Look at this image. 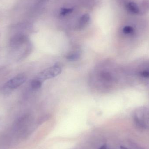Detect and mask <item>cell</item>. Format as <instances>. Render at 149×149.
I'll return each instance as SVG.
<instances>
[{"label":"cell","instance_id":"cell-9","mask_svg":"<svg viewBox=\"0 0 149 149\" xmlns=\"http://www.w3.org/2000/svg\"><path fill=\"white\" fill-rule=\"evenodd\" d=\"M99 149H107V148L106 145H103V146H102Z\"/></svg>","mask_w":149,"mask_h":149},{"label":"cell","instance_id":"cell-5","mask_svg":"<svg viewBox=\"0 0 149 149\" xmlns=\"http://www.w3.org/2000/svg\"><path fill=\"white\" fill-rule=\"evenodd\" d=\"M80 56V53L78 51L73 52L67 56V58L70 60H75Z\"/></svg>","mask_w":149,"mask_h":149},{"label":"cell","instance_id":"cell-10","mask_svg":"<svg viewBox=\"0 0 149 149\" xmlns=\"http://www.w3.org/2000/svg\"><path fill=\"white\" fill-rule=\"evenodd\" d=\"M121 149H127L126 148H124L123 147H121Z\"/></svg>","mask_w":149,"mask_h":149},{"label":"cell","instance_id":"cell-6","mask_svg":"<svg viewBox=\"0 0 149 149\" xmlns=\"http://www.w3.org/2000/svg\"><path fill=\"white\" fill-rule=\"evenodd\" d=\"M42 82L38 79H34L32 81L31 86L33 89H37L40 88L42 86Z\"/></svg>","mask_w":149,"mask_h":149},{"label":"cell","instance_id":"cell-4","mask_svg":"<svg viewBox=\"0 0 149 149\" xmlns=\"http://www.w3.org/2000/svg\"><path fill=\"white\" fill-rule=\"evenodd\" d=\"M127 8L129 11L134 14H138L139 12L138 6L135 3L130 2L127 4Z\"/></svg>","mask_w":149,"mask_h":149},{"label":"cell","instance_id":"cell-2","mask_svg":"<svg viewBox=\"0 0 149 149\" xmlns=\"http://www.w3.org/2000/svg\"><path fill=\"white\" fill-rule=\"evenodd\" d=\"M26 79V77L24 75L22 74L17 75L8 81L4 85V87L8 89H16L22 85Z\"/></svg>","mask_w":149,"mask_h":149},{"label":"cell","instance_id":"cell-3","mask_svg":"<svg viewBox=\"0 0 149 149\" xmlns=\"http://www.w3.org/2000/svg\"><path fill=\"white\" fill-rule=\"evenodd\" d=\"M90 17L88 14L83 15L80 18L79 22L77 24V27L78 29H81L85 27L88 23Z\"/></svg>","mask_w":149,"mask_h":149},{"label":"cell","instance_id":"cell-8","mask_svg":"<svg viewBox=\"0 0 149 149\" xmlns=\"http://www.w3.org/2000/svg\"><path fill=\"white\" fill-rule=\"evenodd\" d=\"M141 75L145 78H149V72L148 71H144L141 73Z\"/></svg>","mask_w":149,"mask_h":149},{"label":"cell","instance_id":"cell-7","mask_svg":"<svg viewBox=\"0 0 149 149\" xmlns=\"http://www.w3.org/2000/svg\"><path fill=\"white\" fill-rule=\"evenodd\" d=\"M123 31L126 34H131L134 32V29L130 26H126L123 28Z\"/></svg>","mask_w":149,"mask_h":149},{"label":"cell","instance_id":"cell-1","mask_svg":"<svg viewBox=\"0 0 149 149\" xmlns=\"http://www.w3.org/2000/svg\"><path fill=\"white\" fill-rule=\"evenodd\" d=\"M61 72L62 69L61 67L59 65H56L43 71L38 74L36 79L42 82L46 80L49 79L56 77L60 74Z\"/></svg>","mask_w":149,"mask_h":149}]
</instances>
